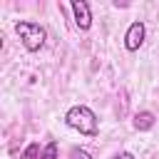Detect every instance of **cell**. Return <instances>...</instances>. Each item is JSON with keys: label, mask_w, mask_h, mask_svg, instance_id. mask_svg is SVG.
<instances>
[{"label": "cell", "mask_w": 159, "mask_h": 159, "mask_svg": "<svg viewBox=\"0 0 159 159\" xmlns=\"http://www.w3.org/2000/svg\"><path fill=\"white\" fill-rule=\"evenodd\" d=\"M65 124L84 137H97L99 132V122H97V114L87 107V104H75L65 112Z\"/></svg>", "instance_id": "obj_1"}, {"label": "cell", "mask_w": 159, "mask_h": 159, "mask_svg": "<svg viewBox=\"0 0 159 159\" xmlns=\"http://www.w3.org/2000/svg\"><path fill=\"white\" fill-rule=\"evenodd\" d=\"M15 32L20 35V40H22V45H25L27 52H37L45 45V37H47L45 27L40 22H30V20H20L15 25Z\"/></svg>", "instance_id": "obj_2"}, {"label": "cell", "mask_w": 159, "mask_h": 159, "mask_svg": "<svg viewBox=\"0 0 159 159\" xmlns=\"http://www.w3.org/2000/svg\"><path fill=\"white\" fill-rule=\"evenodd\" d=\"M144 35H147L144 22H142V20L132 22V25L127 27V32H124V47H127L129 52H137V50L142 47V42H144Z\"/></svg>", "instance_id": "obj_3"}, {"label": "cell", "mask_w": 159, "mask_h": 159, "mask_svg": "<svg viewBox=\"0 0 159 159\" xmlns=\"http://www.w3.org/2000/svg\"><path fill=\"white\" fill-rule=\"evenodd\" d=\"M72 12H75V25H77L80 30H89V27H92L89 2H84V0H72Z\"/></svg>", "instance_id": "obj_4"}, {"label": "cell", "mask_w": 159, "mask_h": 159, "mask_svg": "<svg viewBox=\"0 0 159 159\" xmlns=\"http://www.w3.org/2000/svg\"><path fill=\"white\" fill-rule=\"evenodd\" d=\"M154 114L149 112V109H142V112H137L134 114V129H139V132H149L152 127H154Z\"/></svg>", "instance_id": "obj_5"}, {"label": "cell", "mask_w": 159, "mask_h": 159, "mask_svg": "<svg viewBox=\"0 0 159 159\" xmlns=\"http://www.w3.org/2000/svg\"><path fill=\"white\" fill-rule=\"evenodd\" d=\"M40 154H42V147L37 142H32V144L25 147V152L20 154V159H40Z\"/></svg>", "instance_id": "obj_6"}, {"label": "cell", "mask_w": 159, "mask_h": 159, "mask_svg": "<svg viewBox=\"0 0 159 159\" xmlns=\"http://www.w3.org/2000/svg\"><path fill=\"white\" fill-rule=\"evenodd\" d=\"M40 159H57V142H55V139H50V142L42 147Z\"/></svg>", "instance_id": "obj_7"}, {"label": "cell", "mask_w": 159, "mask_h": 159, "mask_svg": "<svg viewBox=\"0 0 159 159\" xmlns=\"http://www.w3.org/2000/svg\"><path fill=\"white\" fill-rule=\"evenodd\" d=\"M70 159H92V154L84 152V149H80V147H75V149L70 152Z\"/></svg>", "instance_id": "obj_8"}, {"label": "cell", "mask_w": 159, "mask_h": 159, "mask_svg": "<svg viewBox=\"0 0 159 159\" xmlns=\"http://www.w3.org/2000/svg\"><path fill=\"white\" fill-rule=\"evenodd\" d=\"M114 159H134V154H132V152H119Z\"/></svg>", "instance_id": "obj_9"}]
</instances>
